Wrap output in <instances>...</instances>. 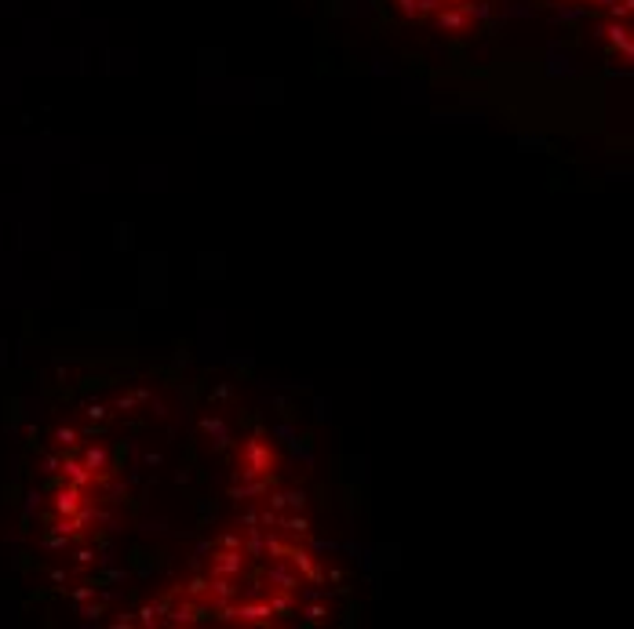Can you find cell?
<instances>
[{
	"mask_svg": "<svg viewBox=\"0 0 634 629\" xmlns=\"http://www.w3.org/2000/svg\"><path fill=\"white\" fill-rule=\"evenodd\" d=\"M273 470V451L263 444L259 437L245 440V448H241V480H248V476H267Z\"/></svg>",
	"mask_w": 634,
	"mask_h": 629,
	"instance_id": "obj_1",
	"label": "cell"
},
{
	"mask_svg": "<svg viewBox=\"0 0 634 629\" xmlns=\"http://www.w3.org/2000/svg\"><path fill=\"white\" fill-rule=\"evenodd\" d=\"M284 561L292 564L306 582H314V586H317L321 578H325V575H321V567H317V561H314V553L303 550V545H288V550H284Z\"/></svg>",
	"mask_w": 634,
	"mask_h": 629,
	"instance_id": "obj_2",
	"label": "cell"
},
{
	"mask_svg": "<svg viewBox=\"0 0 634 629\" xmlns=\"http://www.w3.org/2000/svg\"><path fill=\"white\" fill-rule=\"evenodd\" d=\"M267 582H270L273 589L299 593V586H303V575H299L288 561H278V564H270V567H267Z\"/></svg>",
	"mask_w": 634,
	"mask_h": 629,
	"instance_id": "obj_3",
	"label": "cell"
},
{
	"mask_svg": "<svg viewBox=\"0 0 634 629\" xmlns=\"http://www.w3.org/2000/svg\"><path fill=\"white\" fill-rule=\"evenodd\" d=\"M241 572H245V550H219L212 556V575L237 578Z\"/></svg>",
	"mask_w": 634,
	"mask_h": 629,
	"instance_id": "obj_4",
	"label": "cell"
},
{
	"mask_svg": "<svg viewBox=\"0 0 634 629\" xmlns=\"http://www.w3.org/2000/svg\"><path fill=\"white\" fill-rule=\"evenodd\" d=\"M267 491H270V473L267 476H248V484H234V487H230V495H234L237 502H241V498L267 495Z\"/></svg>",
	"mask_w": 634,
	"mask_h": 629,
	"instance_id": "obj_5",
	"label": "cell"
},
{
	"mask_svg": "<svg viewBox=\"0 0 634 629\" xmlns=\"http://www.w3.org/2000/svg\"><path fill=\"white\" fill-rule=\"evenodd\" d=\"M62 476H66V480H70L73 487H88L91 480H95V473H91L84 462H66V465H62Z\"/></svg>",
	"mask_w": 634,
	"mask_h": 629,
	"instance_id": "obj_6",
	"label": "cell"
},
{
	"mask_svg": "<svg viewBox=\"0 0 634 629\" xmlns=\"http://www.w3.org/2000/svg\"><path fill=\"white\" fill-rule=\"evenodd\" d=\"M55 509H59L62 517H73L80 509V487L66 484V491H59V498H55Z\"/></svg>",
	"mask_w": 634,
	"mask_h": 629,
	"instance_id": "obj_7",
	"label": "cell"
},
{
	"mask_svg": "<svg viewBox=\"0 0 634 629\" xmlns=\"http://www.w3.org/2000/svg\"><path fill=\"white\" fill-rule=\"evenodd\" d=\"M84 465H88V470L91 473H102V470H106V465H110V455H106V451H102V448H88L84 451Z\"/></svg>",
	"mask_w": 634,
	"mask_h": 629,
	"instance_id": "obj_8",
	"label": "cell"
},
{
	"mask_svg": "<svg viewBox=\"0 0 634 629\" xmlns=\"http://www.w3.org/2000/svg\"><path fill=\"white\" fill-rule=\"evenodd\" d=\"M278 531H288V535H299V539H306L310 535V524L303 517H281V528Z\"/></svg>",
	"mask_w": 634,
	"mask_h": 629,
	"instance_id": "obj_9",
	"label": "cell"
},
{
	"mask_svg": "<svg viewBox=\"0 0 634 629\" xmlns=\"http://www.w3.org/2000/svg\"><path fill=\"white\" fill-rule=\"evenodd\" d=\"M219 545H223V550H245V539H241L237 531H230V535H223V539H219Z\"/></svg>",
	"mask_w": 634,
	"mask_h": 629,
	"instance_id": "obj_10",
	"label": "cell"
},
{
	"mask_svg": "<svg viewBox=\"0 0 634 629\" xmlns=\"http://www.w3.org/2000/svg\"><path fill=\"white\" fill-rule=\"evenodd\" d=\"M204 593H208V578H193L190 586H186V597L193 600V597H204Z\"/></svg>",
	"mask_w": 634,
	"mask_h": 629,
	"instance_id": "obj_11",
	"label": "cell"
},
{
	"mask_svg": "<svg viewBox=\"0 0 634 629\" xmlns=\"http://www.w3.org/2000/svg\"><path fill=\"white\" fill-rule=\"evenodd\" d=\"M237 524H241V528H245V531H252V528H259V513H256V509H245V513L237 517Z\"/></svg>",
	"mask_w": 634,
	"mask_h": 629,
	"instance_id": "obj_12",
	"label": "cell"
},
{
	"mask_svg": "<svg viewBox=\"0 0 634 629\" xmlns=\"http://www.w3.org/2000/svg\"><path fill=\"white\" fill-rule=\"evenodd\" d=\"M303 502H306V495H303V491H284V506L303 509Z\"/></svg>",
	"mask_w": 634,
	"mask_h": 629,
	"instance_id": "obj_13",
	"label": "cell"
},
{
	"mask_svg": "<svg viewBox=\"0 0 634 629\" xmlns=\"http://www.w3.org/2000/svg\"><path fill=\"white\" fill-rule=\"evenodd\" d=\"M325 608H321V604H310V608H306V622H321V619H325Z\"/></svg>",
	"mask_w": 634,
	"mask_h": 629,
	"instance_id": "obj_14",
	"label": "cell"
},
{
	"mask_svg": "<svg viewBox=\"0 0 634 629\" xmlns=\"http://www.w3.org/2000/svg\"><path fill=\"white\" fill-rule=\"evenodd\" d=\"M73 437H77L73 429H59V440H62V444H73Z\"/></svg>",
	"mask_w": 634,
	"mask_h": 629,
	"instance_id": "obj_15",
	"label": "cell"
},
{
	"mask_svg": "<svg viewBox=\"0 0 634 629\" xmlns=\"http://www.w3.org/2000/svg\"><path fill=\"white\" fill-rule=\"evenodd\" d=\"M332 550H336L332 542H314V553H332Z\"/></svg>",
	"mask_w": 634,
	"mask_h": 629,
	"instance_id": "obj_16",
	"label": "cell"
},
{
	"mask_svg": "<svg viewBox=\"0 0 634 629\" xmlns=\"http://www.w3.org/2000/svg\"><path fill=\"white\" fill-rule=\"evenodd\" d=\"M88 415H91V418H102V415H106V407H99V404H91V407H88Z\"/></svg>",
	"mask_w": 634,
	"mask_h": 629,
	"instance_id": "obj_17",
	"label": "cell"
}]
</instances>
